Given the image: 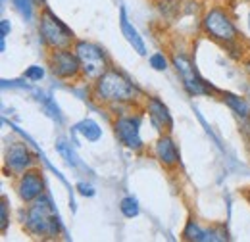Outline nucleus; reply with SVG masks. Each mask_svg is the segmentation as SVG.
Segmentation results:
<instances>
[{
    "instance_id": "17",
    "label": "nucleus",
    "mask_w": 250,
    "mask_h": 242,
    "mask_svg": "<svg viewBox=\"0 0 250 242\" xmlns=\"http://www.w3.org/2000/svg\"><path fill=\"white\" fill-rule=\"evenodd\" d=\"M120 210H122V213H124L127 219L137 217V215H139V212H141L139 202H137L133 196H125L124 200H122V204H120Z\"/></svg>"
},
{
    "instance_id": "14",
    "label": "nucleus",
    "mask_w": 250,
    "mask_h": 242,
    "mask_svg": "<svg viewBox=\"0 0 250 242\" xmlns=\"http://www.w3.org/2000/svg\"><path fill=\"white\" fill-rule=\"evenodd\" d=\"M183 239L190 242H210L212 241V231L202 229L196 221H188L187 227L183 229Z\"/></svg>"
},
{
    "instance_id": "22",
    "label": "nucleus",
    "mask_w": 250,
    "mask_h": 242,
    "mask_svg": "<svg viewBox=\"0 0 250 242\" xmlns=\"http://www.w3.org/2000/svg\"><path fill=\"white\" fill-rule=\"evenodd\" d=\"M0 212H2V235H6V231H8V223H10V219H8V200H6V196H2V206H0Z\"/></svg>"
},
{
    "instance_id": "27",
    "label": "nucleus",
    "mask_w": 250,
    "mask_h": 242,
    "mask_svg": "<svg viewBox=\"0 0 250 242\" xmlns=\"http://www.w3.org/2000/svg\"><path fill=\"white\" fill-rule=\"evenodd\" d=\"M249 25H250V14H249Z\"/></svg>"
},
{
    "instance_id": "23",
    "label": "nucleus",
    "mask_w": 250,
    "mask_h": 242,
    "mask_svg": "<svg viewBox=\"0 0 250 242\" xmlns=\"http://www.w3.org/2000/svg\"><path fill=\"white\" fill-rule=\"evenodd\" d=\"M58 150H60V154H62L63 158L67 160V163H69V165H77V161H75L73 154H71V152H69V148L65 146V142H58Z\"/></svg>"
},
{
    "instance_id": "5",
    "label": "nucleus",
    "mask_w": 250,
    "mask_h": 242,
    "mask_svg": "<svg viewBox=\"0 0 250 242\" xmlns=\"http://www.w3.org/2000/svg\"><path fill=\"white\" fill-rule=\"evenodd\" d=\"M73 50H75V54H77V58H79L83 77H87L89 81H96V79L110 67L104 50H102L100 46H96L94 42H89V40H75V42H73Z\"/></svg>"
},
{
    "instance_id": "20",
    "label": "nucleus",
    "mask_w": 250,
    "mask_h": 242,
    "mask_svg": "<svg viewBox=\"0 0 250 242\" xmlns=\"http://www.w3.org/2000/svg\"><path fill=\"white\" fill-rule=\"evenodd\" d=\"M148 61H150V65H152L156 71H166V69H167V58H166L162 52H154V54L148 58Z\"/></svg>"
},
{
    "instance_id": "18",
    "label": "nucleus",
    "mask_w": 250,
    "mask_h": 242,
    "mask_svg": "<svg viewBox=\"0 0 250 242\" xmlns=\"http://www.w3.org/2000/svg\"><path fill=\"white\" fill-rule=\"evenodd\" d=\"M179 4H181L179 0H158V6H160V10L166 18L175 16L179 12Z\"/></svg>"
},
{
    "instance_id": "15",
    "label": "nucleus",
    "mask_w": 250,
    "mask_h": 242,
    "mask_svg": "<svg viewBox=\"0 0 250 242\" xmlns=\"http://www.w3.org/2000/svg\"><path fill=\"white\" fill-rule=\"evenodd\" d=\"M223 102H225V104H227L239 118L249 120L250 106L245 98H241V96H237V94H231V92H223Z\"/></svg>"
},
{
    "instance_id": "10",
    "label": "nucleus",
    "mask_w": 250,
    "mask_h": 242,
    "mask_svg": "<svg viewBox=\"0 0 250 242\" xmlns=\"http://www.w3.org/2000/svg\"><path fill=\"white\" fill-rule=\"evenodd\" d=\"M16 190H18V196L21 198V202H25V204L35 202L39 196H42V194H44L42 171H41V169H37V167H31V169L23 171L21 175H18Z\"/></svg>"
},
{
    "instance_id": "25",
    "label": "nucleus",
    "mask_w": 250,
    "mask_h": 242,
    "mask_svg": "<svg viewBox=\"0 0 250 242\" xmlns=\"http://www.w3.org/2000/svg\"><path fill=\"white\" fill-rule=\"evenodd\" d=\"M8 31H10V21H8V20H2V31H0V39H6Z\"/></svg>"
},
{
    "instance_id": "4",
    "label": "nucleus",
    "mask_w": 250,
    "mask_h": 242,
    "mask_svg": "<svg viewBox=\"0 0 250 242\" xmlns=\"http://www.w3.org/2000/svg\"><path fill=\"white\" fill-rule=\"evenodd\" d=\"M39 35L42 39V42L54 50V48H71V44L75 42V35L63 23L60 18H56L52 14V10L42 8L41 12V20H39Z\"/></svg>"
},
{
    "instance_id": "19",
    "label": "nucleus",
    "mask_w": 250,
    "mask_h": 242,
    "mask_svg": "<svg viewBox=\"0 0 250 242\" xmlns=\"http://www.w3.org/2000/svg\"><path fill=\"white\" fill-rule=\"evenodd\" d=\"M14 4L18 6V10H20V14H21L23 18L31 20L33 18V4H35V0H14Z\"/></svg>"
},
{
    "instance_id": "26",
    "label": "nucleus",
    "mask_w": 250,
    "mask_h": 242,
    "mask_svg": "<svg viewBox=\"0 0 250 242\" xmlns=\"http://www.w3.org/2000/svg\"><path fill=\"white\" fill-rule=\"evenodd\" d=\"M247 200H249V204H250V190H247Z\"/></svg>"
},
{
    "instance_id": "16",
    "label": "nucleus",
    "mask_w": 250,
    "mask_h": 242,
    "mask_svg": "<svg viewBox=\"0 0 250 242\" xmlns=\"http://www.w3.org/2000/svg\"><path fill=\"white\" fill-rule=\"evenodd\" d=\"M77 131L83 139H87L89 142H96L102 137V129L98 127V123L93 120H85L77 125Z\"/></svg>"
},
{
    "instance_id": "11",
    "label": "nucleus",
    "mask_w": 250,
    "mask_h": 242,
    "mask_svg": "<svg viewBox=\"0 0 250 242\" xmlns=\"http://www.w3.org/2000/svg\"><path fill=\"white\" fill-rule=\"evenodd\" d=\"M154 154H156V160L166 167V169H175V167H179L181 156H179L175 141L169 137V133H162V137L156 141Z\"/></svg>"
},
{
    "instance_id": "9",
    "label": "nucleus",
    "mask_w": 250,
    "mask_h": 242,
    "mask_svg": "<svg viewBox=\"0 0 250 242\" xmlns=\"http://www.w3.org/2000/svg\"><path fill=\"white\" fill-rule=\"evenodd\" d=\"M114 133L118 141L125 144L129 150H143V139H141V118L139 116H120L114 121Z\"/></svg>"
},
{
    "instance_id": "3",
    "label": "nucleus",
    "mask_w": 250,
    "mask_h": 242,
    "mask_svg": "<svg viewBox=\"0 0 250 242\" xmlns=\"http://www.w3.org/2000/svg\"><path fill=\"white\" fill-rule=\"evenodd\" d=\"M202 29H204V33L212 40H216V42L227 46V48L233 46V44H237L239 42V37H241L237 25L229 18V14L225 10H221V8H212V10H208L204 14V18H202Z\"/></svg>"
},
{
    "instance_id": "8",
    "label": "nucleus",
    "mask_w": 250,
    "mask_h": 242,
    "mask_svg": "<svg viewBox=\"0 0 250 242\" xmlns=\"http://www.w3.org/2000/svg\"><path fill=\"white\" fill-rule=\"evenodd\" d=\"M35 167V156L25 142H12L4 152V171L12 177Z\"/></svg>"
},
{
    "instance_id": "24",
    "label": "nucleus",
    "mask_w": 250,
    "mask_h": 242,
    "mask_svg": "<svg viewBox=\"0 0 250 242\" xmlns=\"http://www.w3.org/2000/svg\"><path fill=\"white\" fill-rule=\"evenodd\" d=\"M77 190L83 196H94V188L91 184H87V182H77Z\"/></svg>"
},
{
    "instance_id": "2",
    "label": "nucleus",
    "mask_w": 250,
    "mask_h": 242,
    "mask_svg": "<svg viewBox=\"0 0 250 242\" xmlns=\"http://www.w3.org/2000/svg\"><path fill=\"white\" fill-rule=\"evenodd\" d=\"M23 227L37 239H56L62 231L60 219L46 194L39 196L23 212Z\"/></svg>"
},
{
    "instance_id": "7",
    "label": "nucleus",
    "mask_w": 250,
    "mask_h": 242,
    "mask_svg": "<svg viewBox=\"0 0 250 242\" xmlns=\"http://www.w3.org/2000/svg\"><path fill=\"white\" fill-rule=\"evenodd\" d=\"M173 67L177 69V75L181 77V81H183V87H185V91L188 94H192V96H198V94H210V92L214 91L212 87H208V83L198 75V71H196V67L192 65V61L188 56L185 54H173Z\"/></svg>"
},
{
    "instance_id": "1",
    "label": "nucleus",
    "mask_w": 250,
    "mask_h": 242,
    "mask_svg": "<svg viewBox=\"0 0 250 242\" xmlns=\"http://www.w3.org/2000/svg\"><path fill=\"white\" fill-rule=\"evenodd\" d=\"M93 98L106 106H127L139 98V89L120 69L108 67L93 83Z\"/></svg>"
},
{
    "instance_id": "13",
    "label": "nucleus",
    "mask_w": 250,
    "mask_h": 242,
    "mask_svg": "<svg viewBox=\"0 0 250 242\" xmlns=\"http://www.w3.org/2000/svg\"><path fill=\"white\" fill-rule=\"evenodd\" d=\"M120 25H122V33H124V37L127 39V42L133 46V50H135L137 54H141V56H146V46H145V40L141 39L139 31H137L133 25H131V23H129L127 14H125L124 8L120 10Z\"/></svg>"
},
{
    "instance_id": "6",
    "label": "nucleus",
    "mask_w": 250,
    "mask_h": 242,
    "mask_svg": "<svg viewBox=\"0 0 250 242\" xmlns=\"http://www.w3.org/2000/svg\"><path fill=\"white\" fill-rule=\"evenodd\" d=\"M46 63L50 67V73L62 81H71L77 79L81 73V63L75 54V50L71 48H54L48 52Z\"/></svg>"
},
{
    "instance_id": "12",
    "label": "nucleus",
    "mask_w": 250,
    "mask_h": 242,
    "mask_svg": "<svg viewBox=\"0 0 250 242\" xmlns=\"http://www.w3.org/2000/svg\"><path fill=\"white\" fill-rule=\"evenodd\" d=\"M146 110H148V118L152 121V125L160 133H171L173 131V118H171L167 106L160 98L148 96L146 98Z\"/></svg>"
},
{
    "instance_id": "21",
    "label": "nucleus",
    "mask_w": 250,
    "mask_h": 242,
    "mask_svg": "<svg viewBox=\"0 0 250 242\" xmlns=\"http://www.w3.org/2000/svg\"><path fill=\"white\" fill-rule=\"evenodd\" d=\"M23 77L29 79V81H41V79L44 77V69H42L41 65H31V67L23 73Z\"/></svg>"
}]
</instances>
